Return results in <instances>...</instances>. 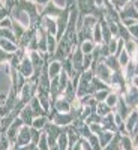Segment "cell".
I'll use <instances>...</instances> for the list:
<instances>
[{"mask_svg":"<svg viewBox=\"0 0 138 150\" xmlns=\"http://www.w3.org/2000/svg\"><path fill=\"white\" fill-rule=\"evenodd\" d=\"M12 87L9 63H0V105H3Z\"/></svg>","mask_w":138,"mask_h":150,"instance_id":"obj_1","label":"cell"},{"mask_svg":"<svg viewBox=\"0 0 138 150\" xmlns=\"http://www.w3.org/2000/svg\"><path fill=\"white\" fill-rule=\"evenodd\" d=\"M9 18L12 21L21 24L24 29H30V17L27 15V12L24 11L23 8H20L17 5V2H15L14 6H12V9L9 11Z\"/></svg>","mask_w":138,"mask_h":150,"instance_id":"obj_2","label":"cell"},{"mask_svg":"<svg viewBox=\"0 0 138 150\" xmlns=\"http://www.w3.org/2000/svg\"><path fill=\"white\" fill-rule=\"evenodd\" d=\"M36 92H38V84L35 83V81H26L24 83V86L21 87V90H20V93H18V99L23 102V104H29V101L33 98V96H36Z\"/></svg>","mask_w":138,"mask_h":150,"instance_id":"obj_3","label":"cell"},{"mask_svg":"<svg viewBox=\"0 0 138 150\" xmlns=\"http://www.w3.org/2000/svg\"><path fill=\"white\" fill-rule=\"evenodd\" d=\"M68 21H69V8H65L60 12V15L56 18V24H57V33H56V39L57 42L60 41V38L63 36L66 27H68Z\"/></svg>","mask_w":138,"mask_h":150,"instance_id":"obj_4","label":"cell"},{"mask_svg":"<svg viewBox=\"0 0 138 150\" xmlns=\"http://www.w3.org/2000/svg\"><path fill=\"white\" fill-rule=\"evenodd\" d=\"M126 105L131 108V110H135L137 105H138V90H137V86H132V84H128L126 90L122 95Z\"/></svg>","mask_w":138,"mask_h":150,"instance_id":"obj_5","label":"cell"},{"mask_svg":"<svg viewBox=\"0 0 138 150\" xmlns=\"http://www.w3.org/2000/svg\"><path fill=\"white\" fill-rule=\"evenodd\" d=\"M48 119H50L51 123L57 125V126H69V125L72 123V120H74L69 112H57V111H54L53 114L50 112Z\"/></svg>","mask_w":138,"mask_h":150,"instance_id":"obj_6","label":"cell"},{"mask_svg":"<svg viewBox=\"0 0 138 150\" xmlns=\"http://www.w3.org/2000/svg\"><path fill=\"white\" fill-rule=\"evenodd\" d=\"M93 75L98 78V80H101L102 83L108 84L110 86V81H111V71L105 66L104 62H98L95 69H93Z\"/></svg>","mask_w":138,"mask_h":150,"instance_id":"obj_7","label":"cell"},{"mask_svg":"<svg viewBox=\"0 0 138 150\" xmlns=\"http://www.w3.org/2000/svg\"><path fill=\"white\" fill-rule=\"evenodd\" d=\"M17 72L21 75V77L26 78V80H29L32 75L35 74L33 65H32V62H30V59H29L27 56L20 62V65H18V68H17Z\"/></svg>","mask_w":138,"mask_h":150,"instance_id":"obj_8","label":"cell"},{"mask_svg":"<svg viewBox=\"0 0 138 150\" xmlns=\"http://www.w3.org/2000/svg\"><path fill=\"white\" fill-rule=\"evenodd\" d=\"M23 120L20 119V117H17L14 122L11 123V126L6 129V132H5V135L8 137V140H9V143L11 144H15V140H17V134H18V131H20V128L23 126Z\"/></svg>","mask_w":138,"mask_h":150,"instance_id":"obj_9","label":"cell"},{"mask_svg":"<svg viewBox=\"0 0 138 150\" xmlns=\"http://www.w3.org/2000/svg\"><path fill=\"white\" fill-rule=\"evenodd\" d=\"M30 126L23 125L20 128L18 134H17V140H15V146H27L30 143Z\"/></svg>","mask_w":138,"mask_h":150,"instance_id":"obj_10","label":"cell"},{"mask_svg":"<svg viewBox=\"0 0 138 150\" xmlns=\"http://www.w3.org/2000/svg\"><path fill=\"white\" fill-rule=\"evenodd\" d=\"M39 24L44 27V30L47 32V35L56 36V33H57L56 18H51V17H41V18H39Z\"/></svg>","mask_w":138,"mask_h":150,"instance_id":"obj_11","label":"cell"},{"mask_svg":"<svg viewBox=\"0 0 138 150\" xmlns=\"http://www.w3.org/2000/svg\"><path fill=\"white\" fill-rule=\"evenodd\" d=\"M113 112H116V114H119L123 120L128 117V114L131 112V108L126 105V102H125V99H123V96L120 95L119 96V99H117V104H116V107L113 108Z\"/></svg>","mask_w":138,"mask_h":150,"instance_id":"obj_12","label":"cell"},{"mask_svg":"<svg viewBox=\"0 0 138 150\" xmlns=\"http://www.w3.org/2000/svg\"><path fill=\"white\" fill-rule=\"evenodd\" d=\"M122 74H123L125 80H126V84H131V81L137 77V62L129 60V63L122 69Z\"/></svg>","mask_w":138,"mask_h":150,"instance_id":"obj_13","label":"cell"},{"mask_svg":"<svg viewBox=\"0 0 138 150\" xmlns=\"http://www.w3.org/2000/svg\"><path fill=\"white\" fill-rule=\"evenodd\" d=\"M63 9H59L54 3H51V0H50L48 3L44 5V9L41 12V17H51V18H57L60 15V12Z\"/></svg>","mask_w":138,"mask_h":150,"instance_id":"obj_14","label":"cell"},{"mask_svg":"<svg viewBox=\"0 0 138 150\" xmlns=\"http://www.w3.org/2000/svg\"><path fill=\"white\" fill-rule=\"evenodd\" d=\"M137 122H138V111H137V108H135V110H131V112L128 114V117L123 120L125 129H126L128 135H129V132H131L134 128H137Z\"/></svg>","mask_w":138,"mask_h":150,"instance_id":"obj_15","label":"cell"},{"mask_svg":"<svg viewBox=\"0 0 138 150\" xmlns=\"http://www.w3.org/2000/svg\"><path fill=\"white\" fill-rule=\"evenodd\" d=\"M45 66H47V74H48L50 80L57 78L59 75H60V72H62V63H60V62H57V60L48 62Z\"/></svg>","mask_w":138,"mask_h":150,"instance_id":"obj_16","label":"cell"},{"mask_svg":"<svg viewBox=\"0 0 138 150\" xmlns=\"http://www.w3.org/2000/svg\"><path fill=\"white\" fill-rule=\"evenodd\" d=\"M138 17V11H137V6L134 3H128V5H125V8L119 12V18L123 20V18H135L137 20Z\"/></svg>","mask_w":138,"mask_h":150,"instance_id":"obj_17","label":"cell"},{"mask_svg":"<svg viewBox=\"0 0 138 150\" xmlns=\"http://www.w3.org/2000/svg\"><path fill=\"white\" fill-rule=\"evenodd\" d=\"M51 108L57 112H69L71 111V102H68L66 99H63L62 96H59L56 101L51 104Z\"/></svg>","mask_w":138,"mask_h":150,"instance_id":"obj_18","label":"cell"},{"mask_svg":"<svg viewBox=\"0 0 138 150\" xmlns=\"http://www.w3.org/2000/svg\"><path fill=\"white\" fill-rule=\"evenodd\" d=\"M101 126L104 131H111V132H117V126L114 123V116H113V111L110 114L104 116L102 120H101Z\"/></svg>","mask_w":138,"mask_h":150,"instance_id":"obj_19","label":"cell"},{"mask_svg":"<svg viewBox=\"0 0 138 150\" xmlns=\"http://www.w3.org/2000/svg\"><path fill=\"white\" fill-rule=\"evenodd\" d=\"M29 108L32 110V112H33V116L35 117H39V116H47V112L42 110V107L39 105V101H38V98L36 96H33L30 101H29Z\"/></svg>","mask_w":138,"mask_h":150,"instance_id":"obj_20","label":"cell"},{"mask_svg":"<svg viewBox=\"0 0 138 150\" xmlns=\"http://www.w3.org/2000/svg\"><path fill=\"white\" fill-rule=\"evenodd\" d=\"M18 117L23 120L24 125H27V126H32V122H33V119H35V116H33L32 110L29 108V105H24V108L21 110V112H20Z\"/></svg>","mask_w":138,"mask_h":150,"instance_id":"obj_21","label":"cell"},{"mask_svg":"<svg viewBox=\"0 0 138 150\" xmlns=\"http://www.w3.org/2000/svg\"><path fill=\"white\" fill-rule=\"evenodd\" d=\"M114 134L116 132H111V131H101V132H99V134H96L98 135V141H99V146H101L102 149L113 140V137H114Z\"/></svg>","mask_w":138,"mask_h":150,"instance_id":"obj_22","label":"cell"},{"mask_svg":"<svg viewBox=\"0 0 138 150\" xmlns=\"http://www.w3.org/2000/svg\"><path fill=\"white\" fill-rule=\"evenodd\" d=\"M102 62H104L105 66H107L111 72H117V71H120V69H122V68H120V65H119V62H117V57H116V56H113V54L107 56Z\"/></svg>","mask_w":138,"mask_h":150,"instance_id":"obj_23","label":"cell"},{"mask_svg":"<svg viewBox=\"0 0 138 150\" xmlns=\"http://www.w3.org/2000/svg\"><path fill=\"white\" fill-rule=\"evenodd\" d=\"M123 50L129 54L131 60L137 62V41H126V42H123Z\"/></svg>","mask_w":138,"mask_h":150,"instance_id":"obj_24","label":"cell"},{"mask_svg":"<svg viewBox=\"0 0 138 150\" xmlns=\"http://www.w3.org/2000/svg\"><path fill=\"white\" fill-rule=\"evenodd\" d=\"M56 48H57V39H56V36L53 35H47V54L50 56V60H51L54 51H56Z\"/></svg>","mask_w":138,"mask_h":150,"instance_id":"obj_25","label":"cell"},{"mask_svg":"<svg viewBox=\"0 0 138 150\" xmlns=\"http://www.w3.org/2000/svg\"><path fill=\"white\" fill-rule=\"evenodd\" d=\"M17 48H18L17 44L11 42V41H8V39H2V38H0V50H3V51H6V53L14 54V53L17 51Z\"/></svg>","mask_w":138,"mask_h":150,"instance_id":"obj_26","label":"cell"},{"mask_svg":"<svg viewBox=\"0 0 138 150\" xmlns=\"http://www.w3.org/2000/svg\"><path fill=\"white\" fill-rule=\"evenodd\" d=\"M92 41L96 45L102 44V32H101V24H99V21L95 24L93 29H92Z\"/></svg>","mask_w":138,"mask_h":150,"instance_id":"obj_27","label":"cell"},{"mask_svg":"<svg viewBox=\"0 0 138 150\" xmlns=\"http://www.w3.org/2000/svg\"><path fill=\"white\" fill-rule=\"evenodd\" d=\"M50 122V119L47 116H39V117H35L33 122H32V128L38 129V131H44L45 125Z\"/></svg>","mask_w":138,"mask_h":150,"instance_id":"obj_28","label":"cell"},{"mask_svg":"<svg viewBox=\"0 0 138 150\" xmlns=\"http://www.w3.org/2000/svg\"><path fill=\"white\" fill-rule=\"evenodd\" d=\"M27 29H24L21 24H18V23H15V21H12V26H11V32L14 33V36H15V41H17V44H18V41L21 39V36L24 35V32H26Z\"/></svg>","mask_w":138,"mask_h":150,"instance_id":"obj_29","label":"cell"},{"mask_svg":"<svg viewBox=\"0 0 138 150\" xmlns=\"http://www.w3.org/2000/svg\"><path fill=\"white\" fill-rule=\"evenodd\" d=\"M102 150H122V147H120V134L116 132L114 137H113V140H111Z\"/></svg>","mask_w":138,"mask_h":150,"instance_id":"obj_30","label":"cell"},{"mask_svg":"<svg viewBox=\"0 0 138 150\" xmlns=\"http://www.w3.org/2000/svg\"><path fill=\"white\" fill-rule=\"evenodd\" d=\"M95 45H96V44H93V41H83V42L78 45V48H80V51H81L84 56H87V54H90V53L93 51Z\"/></svg>","mask_w":138,"mask_h":150,"instance_id":"obj_31","label":"cell"},{"mask_svg":"<svg viewBox=\"0 0 138 150\" xmlns=\"http://www.w3.org/2000/svg\"><path fill=\"white\" fill-rule=\"evenodd\" d=\"M113 110L105 104V102H98L96 104V108H95V112L98 116H101V117H104V116H107V114H110Z\"/></svg>","mask_w":138,"mask_h":150,"instance_id":"obj_32","label":"cell"},{"mask_svg":"<svg viewBox=\"0 0 138 150\" xmlns=\"http://www.w3.org/2000/svg\"><path fill=\"white\" fill-rule=\"evenodd\" d=\"M120 147L122 150H135L129 135H120Z\"/></svg>","mask_w":138,"mask_h":150,"instance_id":"obj_33","label":"cell"},{"mask_svg":"<svg viewBox=\"0 0 138 150\" xmlns=\"http://www.w3.org/2000/svg\"><path fill=\"white\" fill-rule=\"evenodd\" d=\"M119 96H120L119 93H116V92H113V90H111V92L108 93V96L105 98V101H104V102H105V104H107L111 110H113V108L116 107V104H117V99H119Z\"/></svg>","mask_w":138,"mask_h":150,"instance_id":"obj_34","label":"cell"},{"mask_svg":"<svg viewBox=\"0 0 138 150\" xmlns=\"http://www.w3.org/2000/svg\"><path fill=\"white\" fill-rule=\"evenodd\" d=\"M117 57V62H119V65H120V68L123 69L125 66H126L128 63H129V60H131V57H129V54L125 51V50H122V51L116 56Z\"/></svg>","mask_w":138,"mask_h":150,"instance_id":"obj_35","label":"cell"},{"mask_svg":"<svg viewBox=\"0 0 138 150\" xmlns=\"http://www.w3.org/2000/svg\"><path fill=\"white\" fill-rule=\"evenodd\" d=\"M110 92H111V89H108V90H98V92H95V93L92 95V98L95 99L96 102H104Z\"/></svg>","mask_w":138,"mask_h":150,"instance_id":"obj_36","label":"cell"},{"mask_svg":"<svg viewBox=\"0 0 138 150\" xmlns=\"http://www.w3.org/2000/svg\"><path fill=\"white\" fill-rule=\"evenodd\" d=\"M87 143L92 147V150H102V147L99 146V141H98V135L96 134H92L89 138H87Z\"/></svg>","mask_w":138,"mask_h":150,"instance_id":"obj_37","label":"cell"},{"mask_svg":"<svg viewBox=\"0 0 138 150\" xmlns=\"http://www.w3.org/2000/svg\"><path fill=\"white\" fill-rule=\"evenodd\" d=\"M36 146H38V149H39V150H50V146H48V141H47V135H45L44 131L41 132L39 141H38Z\"/></svg>","mask_w":138,"mask_h":150,"instance_id":"obj_38","label":"cell"},{"mask_svg":"<svg viewBox=\"0 0 138 150\" xmlns=\"http://www.w3.org/2000/svg\"><path fill=\"white\" fill-rule=\"evenodd\" d=\"M117 45H119V38H111V39H110V41L107 42V48H108L110 54H113V56L116 54Z\"/></svg>","mask_w":138,"mask_h":150,"instance_id":"obj_39","label":"cell"},{"mask_svg":"<svg viewBox=\"0 0 138 150\" xmlns=\"http://www.w3.org/2000/svg\"><path fill=\"white\" fill-rule=\"evenodd\" d=\"M78 132H80V137H81V138H84V140H87L92 135V131L89 128V125H86V123L83 125L81 128H78Z\"/></svg>","mask_w":138,"mask_h":150,"instance_id":"obj_40","label":"cell"},{"mask_svg":"<svg viewBox=\"0 0 138 150\" xmlns=\"http://www.w3.org/2000/svg\"><path fill=\"white\" fill-rule=\"evenodd\" d=\"M41 132L42 131H38V129H35V128H32L30 126V143L32 144H38V141H39V137H41Z\"/></svg>","mask_w":138,"mask_h":150,"instance_id":"obj_41","label":"cell"},{"mask_svg":"<svg viewBox=\"0 0 138 150\" xmlns=\"http://www.w3.org/2000/svg\"><path fill=\"white\" fill-rule=\"evenodd\" d=\"M11 147V143L8 140V137L2 132V137H0V150H8Z\"/></svg>","mask_w":138,"mask_h":150,"instance_id":"obj_42","label":"cell"},{"mask_svg":"<svg viewBox=\"0 0 138 150\" xmlns=\"http://www.w3.org/2000/svg\"><path fill=\"white\" fill-rule=\"evenodd\" d=\"M128 29V32H129V35H131V38H132V41H137V38H138V26L137 24H134V26H129V27H126Z\"/></svg>","mask_w":138,"mask_h":150,"instance_id":"obj_43","label":"cell"},{"mask_svg":"<svg viewBox=\"0 0 138 150\" xmlns=\"http://www.w3.org/2000/svg\"><path fill=\"white\" fill-rule=\"evenodd\" d=\"M11 57H12L11 53H6L3 50H0V63H9Z\"/></svg>","mask_w":138,"mask_h":150,"instance_id":"obj_44","label":"cell"},{"mask_svg":"<svg viewBox=\"0 0 138 150\" xmlns=\"http://www.w3.org/2000/svg\"><path fill=\"white\" fill-rule=\"evenodd\" d=\"M12 26V20L9 17H5L3 20H0V27L2 29H11Z\"/></svg>","mask_w":138,"mask_h":150,"instance_id":"obj_45","label":"cell"},{"mask_svg":"<svg viewBox=\"0 0 138 150\" xmlns=\"http://www.w3.org/2000/svg\"><path fill=\"white\" fill-rule=\"evenodd\" d=\"M89 128L92 131V134H99L102 131V126H101V123H90L89 125Z\"/></svg>","mask_w":138,"mask_h":150,"instance_id":"obj_46","label":"cell"},{"mask_svg":"<svg viewBox=\"0 0 138 150\" xmlns=\"http://www.w3.org/2000/svg\"><path fill=\"white\" fill-rule=\"evenodd\" d=\"M120 23L123 24L125 27H129V26H134V24H137V20H135V18H123V20H120Z\"/></svg>","mask_w":138,"mask_h":150,"instance_id":"obj_47","label":"cell"},{"mask_svg":"<svg viewBox=\"0 0 138 150\" xmlns=\"http://www.w3.org/2000/svg\"><path fill=\"white\" fill-rule=\"evenodd\" d=\"M51 3H54L59 9H65L66 8V0H51Z\"/></svg>","mask_w":138,"mask_h":150,"instance_id":"obj_48","label":"cell"},{"mask_svg":"<svg viewBox=\"0 0 138 150\" xmlns=\"http://www.w3.org/2000/svg\"><path fill=\"white\" fill-rule=\"evenodd\" d=\"M113 116H114V123H116V126L119 128L120 125H123V119L119 116V114H116V112H113Z\"/></svg>","mask_w":138,"mask_h":150,"instance_id":"obj_49","label":"cell"},{"mask_svg":"<svg viewBox=\"0 0 138 150\" xmlns=\"http://www.w3.org/2000/svg\"><path fill=\"white\" fill-rule=\"evenodd\" d=\"M80 141H81V149H83V150H92V147L89 146V143H87V140L81 138Z\"/></svg>","mask_w":138,"mask_h":150,"instance_id":"obj_50","label":"cell"},{"mask_svg":"<svg viewBox=\"0 0 138 150\" xmlns=\"http://www.w3.org/2000/svg\"><path fill=\"white\" fill-rule=\"evenodd\" d=\"M93 2H95V5H96V6H99V8H101V6L104 5V0H93Z\"/></svg>","mask_w":138,"mask_h":150,"instance_id":"obj_51","label":"cell"},{"mask_svg":"<svg viewBox=\"0 0 138 150\" xmlns=\"http://www.w3.org/2000/svg\"><path fill=\"white\" fill-rule=\"evenodd\" d=\"M120 2H122V3H123V5H128V3H129V2H131V0H120Z\"/></svg>","mask_w":138,"mask_h":150,"instance_id":"obj_52","label":"cell"},{"mask_svg":"<svg viewBox=\"0 0 138 150\" xmlns=\"http://www.w3.org/2000/svg\"><path fill=\"white\" fill-rule=\"evenodd\" d=\"M5 8V3H3V0H0V9Z\"/></svg>","mask_w":138,"mask_h":150,"instance_id":"obj_53","label":"cell"},{"mask_svg":"<svg viewBox=\"0 0 138 150\" xmlns=\"http://www.w3.org/2000/svg\"><path fill=\"white\" fill-rule=\"evenodd\" d=\"M8 150H14V147H12V144H11V147H9Z\"/></svg>","mask_w":138,"mask_h":150,"instance_id":"obj_54","label":"cell"},{"mask_svg":"<svg viewBox=\"0 0 138 150\" xmlns=\"http://www.w3.org/2000/svg\"><path fill=\"white\" fill-rule=\"evenodd\" d=\"M0 137H2V131H0Z\"/></svg>","mask_w":138,"mask_h":150,"instance_id":"obj_55","label":"cell"},{"mask_svg":"<svg viewBox=\"0 0 138 150\" xmlns=\"http://www.w3.org/2000/svg\"><path fill=\"white\" fill-rule=\"evenodd\" d=\"M0 120H2V117H0Z\"/></svg>","mask_w":138,"mask_h":150,"instance_id":"obj_56","label":"cell"}]
</instances>
